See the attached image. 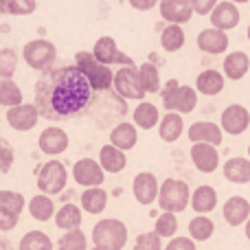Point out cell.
I'll return each mask as SVG.
<instances>
[{"label": "cell", "instance_id": "1", "mask_svg": "<svg viewBox=\"0 0 250 250\" xmlns=\"http://www.w3.org/2000/svg\"><path fill=\"white\" fill-rule=\"evenodd\" d=\"M35 108L48 121H66L92 101V88L77 66L51 68L35 82Z\"/></svg>", "mask_w": 250, "mask_h": 250}, {"label": "cell", "instance_id": "2", "mask_svg": "<svg viewBox=\"0 0 250 250\" xmlns=\"http://www.w3.org/2000/svg\"><path fill=\"white\" fill-rule=\"evenodd\" d=\"M160 97H163V105L167 108V112L189 114L198 105V90H193L191 86H180L178 79H169L160 90Z\"/></svg>", "mask_w": 250, "mask_h": 250}, {"label": "cell", "instance_id": "3", "mask_svg": "<svg viewBox=\"0 0 250 250\" xmlns=\"http://www.w3.org/2000/svg\"><path fill=\"white\" fill-rule=\"evenodd\" d=\"M75 66L86 75L92 90H108L110 86H114V75L117 73H112L110 66L101 64L95 57V53L79 51L77 55H75Z\"/></svg>", "mask_w": 250, "mask_h": 250}, {"label": "cell", "instance_id": "4", "mask_svg": "<svg viewBox=\"0 0 250 250\" xmlns=\"http://www.w3.org/2000/svg\"><path fill=\"white\" fill-rule=\"evenodd\" d=\"M92 242H95V248L123 250L125 242H127V226L114 217L101 220L92 229Z\"/></svg>", "mask_w": 250, "mask_h": 250}, {"label": "cell", "instance_id": "5", "mask_svg": "<svg viewBox=\"0 0 250 250\" xmlns=\"http://www.w3.org/2000/svg\"><path fill=\"white\" fill-rule=\"evenodd\" d=\"M191 204V191L187 182L176 180V178H167L160 185V195H158V207L165 213H182Z\"/></svg>", "mask_w": 250, "mask_h": 250}, {"label": "cell", "instance_id": "6", "mask_svg": "<svg viewBox=\"0 0 250 250\" xmlns=\"http://www.w3.org/2000/svg\"><path fill=\"white\" fill-rule=\"evenodd\" d=\"M66 182H68V171L60 160H48L40 167L38 171V189L44 195H57L66 189Z\"/></svg>", "mask_w": 250, "mask_h": 250}, {"label": "cell", "instance_id": "7", "mask_svg": "<svg viewBox=\"0 0 250 250\" xmlns=\"http://www.w3.org/2000/svg\"><path fill=\"white\" fill-rule=\"evenodd\" d=\"M22 57L33 70H51L53 62L57 60V48L48 40H31L22 48Z\"/></svg>", "mask_w": 250, "mask_h": 250}, {"label": "cell", "instance_id": "8", "mask_svg": "<svg viewBox=\"0 0 250 250\" xmlns=\"http://www.w3.org/2000/svg\"><path fill=\"white\" fill-rule=\"evenodd\" d=\"M114 90H117L119 97H123V99H134V101H141V104H143V97L147 95L141 83V77H138L136 66H123V68L114 75Z\"/></svg>", "mask_w": 250, "mask_h": 250}, {"label": "cell", "instance_id": "9", "mask_svg": "<svg viewBox=\"0 0 250 250\" xmlns=\"http://www.w3.org/2000/svg\"><path fill=\"white\" fill-rule=\"evenodd\" d=\"M24 211V195L16 191H0V230H11Z\"/></svg>", "mask_w": 250, "mask_h": 250}, {"label": "cell", "instance_id": "10", "mask_svg": "<svg viewBox=\"0 0 250 250\" xmlns=\"http://www.w3.org/2000/svg\"><path fill=\"white\" fill-rule=\"evenodd\" d=\"M73 178L77 185L86 187V189H95V187H101L105 173H104L101 163H97V160H92V158H82L75 163Z\"/></svg>", "mask_w": 250, "mask_h": 250}, {"label": "cell", "instance_id": "11", "mask_svg": "<svg viewBox=\"0 0 250 250\" xmlns=\"http://www.w3.org/2000/svg\"><path fill=\"white\" fill-rule=\"evenodd\" d=\"M92 53H95L97 60H99L101 64H105V66H110V64H121V68H123V66H134L132 57H127L125 53L119 51L117 42H114L110 35H104V38L97 40V44H95V48H92Z\"/></svg>", "mask_w": 250, "mask_h": 250}, {"label": "cell", "instance_id": "12", "mask_svg": "<svg viewBox=\"0 0 250 250\" xmlns=\"http://www.w3.org/2000/svg\"><path fill=\"white\" fill-rule=\"evenodd\" d=\"M7 123L18 132H29L35 127V123L40 121V110L35 108V104H22L18 108L7 110Z\"/></svg>", "mask_w": 250, "mask_h": 250}, {"label": "cell", "instance_id": "13", "mask_svg": "<svg viewBox=\"0 0 250 250\" xmlns=\"http://www.w3.org/2000/svg\"><path fill=\"white\" fill-rule=\"evenodd\" d=\"M250 125V112L244 105L233 104L222 112V129L230 136H237V134H244Z\"/></svg>", "mask_w": 250, "mask_h": 250}, {"label": "cell", "instance_id": "14", "mask_svg": "<svg viewBox=\"0 0 250 250\" xmlns=\"http://www.w3.org/2000/svg\"><path fill=\"white\" fill-rule=\"evenodd\" d=\"M193 2L191 0H160V16L169 24H185L193 16Z\"/></svg>", "mask_w": 250, "mask_h": 250}, {"label": "cell", "instance_id": "15", "mask_svg": "<svg viewBox=\"0 0 250 250\" xmlns=\"http://www.w3.org/2000/svg\"><path fill=\"white\" fill-rule=\"evenodd\" d=\"M134 198H136L138 204L143 207H149L156 198L160 195V189H158V180H156L154 173L149 171H141L136 178H134Z\"/></svg>", "mask_w": 250, "mask_h": 250}, {"label": "cell", "instance_id": "16", "mask_svg": "<svg viewBox=\"0 0 250 250\" xmlns=\"http://www.w3.org/2000/svg\"><path fill=\"white\" fill-rule=\"evenodd\" d=\"M191 160H193L195 169L202 173H213L220 165V154L213 145L208 143H195L191 147Z\"/></svg>", "mask_w": 250, "mask_h": 250}, {"label": "cell", "instance_id": "17", "mask_svg": "<svg viewBox=\"0 0 250 250\" xmlns=\"http://www.w3.org/2000/svg\"><path fill=\"white\" fill-rule=\"evenodd\" d=\"M68 136L62 127H46L42 134H40V149L48 156H57V154H64L68 149Z\"/></svg>", "mask_w": 250, "mask_h": 250}, {"label": "cell", "instance_id": "18", "mask_svg": "<svg viewBox=\"0 0 250 250\" xmlns=\"http://www.w3.org/2000/svg\"><path fill=\"white\" fill-rule=\"evenodd\" d=\"M222 132H224V129H222L220 125L200 121L189 127V141H191V145H195V143H208V145L217 147L222 143V138H224Z\"/></svg>", "mask_w": 250, "mask_h": 250}, {"label": "cell", "instance_id": "19", "mask_svg": "<svg viewBox=\"0 0 250 250\" xmlns=\"http://www.w3.org/2000/svg\"><path fill=\"white\" fill-rule=\"evenodd\" d=\"M224 220L229 226H242L250 220V202L242 195H233L224 204Z\"/></svg>", "mask_w": 250, "mask_h": 250}, {"label": "cell", "instance_id": "20", "mask_svg": "<svg viewBox=\"0 0 250 250\" xmlns=\"http://www.w3.org/2000/svg\"><path fill=\"white\" fill-rule=\"evenodd\" d=\"M211 24L213 29L220 31H230L239 24V9L235 7V2L226 0V2H220L215 7V11L211 13Z\"/></svg>", "mask_w": 250, "mask_h": 250}, {"label": "cell", "instance_id": "21", "mask_svg": "<svg viewBox=\"0 0 250 250\" xmlns=\"http://www.w3.org/2000/svg\"><path fill=\"white\" fill-rule=\"evenodd\" d=\"M198 48L211 55H220L229 48V35L220 29H204L198 35Z\"/></svg>", "mask_w": 250, "mask_h": 250}, {"label": "cell", "instance_id": "22", "mask_svg": "<svg viewBox=\"0 0 250 250\" xmlns=\"http://www.w3.org/2000/svg\"><path fill=\"white\" fill-rule=\"evenodd\" d=\"M136 141H138L136 125H132V123H125V121L117 123L112 127V132H110V145H114L121 151L132 149V147L136 145Z\"/></svg>", "mask_w": 250, "mask_h": 250}, {"label": "cell", "instance_id": "23", "mask_svg": "<svg viewBox=\"0 0 250 250\" xmlns=\"http://www.w3.org/2000/svg\"><path fill=\"white\" fill-rule=\"evenodd\" d=\"M99 163H101V167H104V171L119 173V171H123L125 165H127V156H125V151L117 149L114 145H104L99 151Z\"/></svg>", "mask_w": 250, "mask_h": 250}, {"label": "cell", "instance_id": "24", "mask_svg": "<svg viewBox=\"0 0 250 250\" xmlns=\"http://www.w3.org/2000/svg\"><path fill=\"white\" fill-rule=\"evenodd\" d=\"M195 90L207 95V97L220 95V92L224 90V75L213 70V68L204 70V73H200L198 79H195Z\"/></svg>", "mask_w": 250, "mask_h": 250}, {"label": "cell", "instance_id": "25", "mask_svg": "<svg viewBox=\"0 0 250 250\" xmlns=\"http://www.w3.org/2000/svg\"><path fill=\"white\" fill-rule=\"evenodd\" d=\"M224 178L235 185L250 182V160L248 158H229L224 163Z\"/></svg>", "mask_w": 250, "mask_h": 250}, {"label": "cell", "instance_id": "26", "mask_svg": "<svg viewBox=\"0 0 250 250\" xmlns=\"http://www.w3.org/2000/svg\"><path fill=\"white\" fill-rule=\"evenodd\" d=\"M182 129H185V123H182V117L178 112H167L160 119L158 134L165 143H176L182 136Z\"/></svg>", "mask_w": 250, "mask_h": 250}, {"label": "cell", "instance_id": "27", "mask_svg": "<svg viewBox=\"0 0 250 250\" xmlns=\"http://www.w3.org/2000/svg\"><path fill=\"white\" fill-rule=\"evenodd\" d=\"M250 68V57L246 53L242 51H235V53H229L224 60V75L229 79H233V82H237V79H242L244 75L248 73Z\"/></svg>", "mask_w": 250, "mask_h": 250}, {"label": "cell", "instance_id": "28", "mask_svg": "<svg viewBox=\"0 0 250 250\" xmlns=\"http://www.w3.org/2000/svg\"><path fill=\"white\" fill-rule=\"evenodd\" d=\"M191 207H193V211L202 213V215L204 213H211L217 207V191L208 185L198 187L193 191V195H191Z\"/></svg>", "mask_w": 250, "mask_h": 250}, {"label": "cell", "instance_id": "29", "mask_svg": "<svg viewBox=\"0 0 250 250\" xmlns=\"http://www.w3.org/2000/svg\"><path fill=\"white\" fill-rule=\"evenodd\" d=\"M55 226L66 230V233L79 230V226H82V211H79V207H75V204H64L55 215Z\"/></svg>", "mask_w": 250, "mask_h": 250}, {"label": "cell", "instance_id": "30", "mask_svg": "<svg viewBox=\"0 0 250 250\" xmlns=\"http://www.w3.org/2000/svg\"><path fill=\"white\" fill-rule=\"evenodd\" d=\"M105 204H108V193H105V189L95 187V189H86L82 193V207H83V211H88L90 215L104 213Z\"/></svg>", "mask_w": 250, "mask_h": 250}, {"label": "cell", "instance_id": "31", "mask_svg": "<svg viewBox=\"0 0 250 250\" xmlns=\"http://www.w3.org/2000/svg\"><path fill=\"white\" fill-rule=\"evenodd\" d=\"M29 213H31V217L38 220V222H48L53 215H57L53 200L48 198V195H44V193L35 195V198L29 202Z\"/></svg>", "mask_w": 250, "mask_h": 250}, {"label": "cell", "instance_id": "32", "mask_svg": "<svg viewBox=\"0 0 250 250\" xmlns=\"http://www.w3.org/2000/svg\"><path fill=\"white\" fill-rule=\"evenodd\" d=\"M158 108H156L154 104H149V101H143V104H138V108L134 110V123H136V127L141 129H151L158 125Z\"/></svg>", "mask_w": 250, "mask_h": 250}, {"label": "cell", "instance_id": "33", "mask_svg": "<svg viewBox=\"0 0 250 250\" xmlns=\"http://www.w3.org/2000/svg\"><path fill=\"white\" fill-rule=\"evenodd\" d=\"M160 44H163L165 51L176 53L185 46V31L180 29V24H169L163 29L160 33Z\"/></svg>", "mask_w": 250, "mask_h": 250}, {"label": "cell", "instance_id": "34", "mask_svg": "<svg viewBox=\"0 0 250 250\" xmlns=\"http://www.w3.org/2000/svg\"><path fill=\"white\" fill-rule=\"evenodd\" d=\"M138 77H141V83L143 88H145V92H149V95H156L158 90H163L160 88V73H158V66L154 64H141L138 66Z\"/></svg>", "mask_w": 250, "mask_h": 250}, {"label": "cell", "instance_id": "35", "mask_svg": "<svg viewBox=\"0 0 250 250\" xmlns=\"http://www.w3.org/2000/svg\"><path fill=\"white\" fill-rule=\"evenodd\" d=\"M213 230H215V224L207 215H198L189 222V235L193 242H207V239H211Z\"/></svg>", "mask_w": 250, "mask_h": 250}, {"label": "cell", "instance_id": "36", "mask_svg": "<svg viewBox=\"0 0 250 250\" xmlns=\"http://www.w3.org/2000/svg\"><path fill=\"white\" fill-rule=\"evenodd\" d=\"M18 250H53V242L42 230H29V233L20 239Z\"/></svg>", "mask_w": 250, "mask_h": 250}, {"label": "cell", "instance_id": "37", "mask_svg": "<svg viewBox=\"0 0 250 250\" xmlns=\"http://www.w3.org/2000/svg\"><path fill=\"white\" fill-rule=\"evenodd\" d=\"M0 104L7 105L9 110L22 105V90L11 79H2V82H0Z\"/></svg>", "mask_w": 250, "mask_h": 250}, {"label": "cell", "instance_id": "38", "mask_svg": "<svg viewBox=\"0 0 250 250\" xmlns=\"http://www.w3.org/2000/svg\"><path fill=\"white\" fill-rule=\"evenodd\" d=\"M35 7V0H0V11L7 16H31Z\"/></svg>", "mask_w": 250, "mask_h": 250}, {"label": "cell", "instance_id": "39", "mask_svg": "<svg viewBox=\"0 0 250 250\" xmlns=\"http://www.w3.org/2000/svg\"><path fill=\"white\" fill-rule=\"evenodd\" d=\"M57 250H88V239L82 230H70L60 237Z\"/></svg>", "mask_w": 250, "mask_h": 250}, {"label": "cell", "instance_id": "40", "mask_svg": "<svg viewBox=\"0 0 250 250\" xmlns=\"http://www.w3.org/2000/svg\"><path fill=\"white\" fill-rule=\"evenodd\" d=\"M178 230V220L173 213H163V215L156 220V233L160 237H173Z\"/></svg>", "mask_w": 250, "mask_h": 250}, {"label": "cell", "instance_id": "41", "mask_svg": "<svg viewBox=\"0 0 250 250\" xmlns=\"http://www.w3.org/2000/svg\"><path fill=\"white\" fill-rule=\"evenodd\" d=\"M18 66V55L13 48H2L0 51V77L2 79H9L13 75Z\"/></svg>", "mask_w": 250, "mask_h": 250}, {"label": "cell", "instance_id": "42", "mask_svg": "<svg viewBox=\"0 0 250 250\" xmlns=\"http://www.w3.org/2000/svg\"><path fill=\"white\" fill-rule=\"evenodd\" d=\"M134 250H163V242H160V235L156 233H143L136 237L134 242Z\"/></svg>", "mask_w": 250, "mask_h": 250}, {"label": "cell", "instance_id": "43", "mask_svg": "<svg viewBox=\"0 0 250 250\" xmlns=\"http://www.w3.org/2000/svg\"><path fill=\"white\" fill-rule=\"evenodd\" d=\"M193 2V11L198 13V16H208V13L215 11V7L220 2L217 0H191Z\"/></svg>", "mask_w": 250, "mask_h": 250}, {"label": "cell", "instance_id": "44", "mask_svg": "<svg viewBox=\"0 0 250 250\" xmlns=\"http://www.w3.org/2000/svg\"><path fill=\"white\" fill-rule=\"evenodd\" d=\"M165 250H198V248H195V242L191 237H176L167 244Z\"/></svg>", "mask_w": 250, "mask_h": 250}, {"label": "cell", "instance_id": "45", "mask_svg": "<svg viewBox=\"0 0 250 250\" xmlns=\"http://www.w3.org/2000/svg\"><path fill=\"white\" fill-rule=\"evenodd\" d=\"M11 163H13V149L9 147L7 141H2V173H7L9 169H11Z\"/></svg>", "mask_w": 250, "mask_h": 250}, {"label": "cell", "instance_id": "46", "mask_svg": "<svg viewBox=\"0 0 250 250\" xmlns=\"http://www.w3.org/2000/svg\"><path fill=\"white\" fill-rule=\"evenodd\" d=\"M129 4L134 9H138V11H149V9H154L158 4V0H129Z\"/></svg>", "mask_w": 250, "mask_h": 250}, {"label": "cell", "instance_id": "47", "mask_svg": "<svg viewBox=\"0 0 250 250\" xmlns=\"http://www.w3.org/2000/svg\"><path fill=\"white\" fill-rule=\"evenodd\" d=\"M246 237H248V242H250V220L246 222Z\"/></svg>", "mask_w": 250, "mask_h": 250}, {"label": "cell", "instance_id": "48", "mask_svg": "<svg viewBox=\"0 0 250 250\" xmlns=\"http://www.w3.org/2000/svg\"><path fill=\"white\" fill-rule=\"evenodd\" d=\"M230 2H248V0H230Z\"/></svg>", "mask_w": 250, "mask_h": 250}, {"label": "cell", "instance_id": "49", "mask_svg": "<svg viewBox=\"0 0 250 250\" xmlns=\"http://www.w3.org/2000/svg\"><path fill=\"white\" fill-rule=\"evenodd\" d=\"M248 40H250V24H248Z\"/></svg>", "mask_w": 250, "mask_h": 250}, {"label": "cell", "instance_id": "50", "mask_svg": "<svg viewBox=\"0 0 250 250\" xmlns=\"http://www.w3.org/2000/svg\"><path fill=\"white\" fill-rule=\"evenodd\" d=\"M92 250H105V248H92Z\"/></svg>", "mask_w": 250, "mask_h": 250}, {"label": "cell", "instance_id": "51", "mask_svg": "<svg viewBox=\"0 0 250 250\" xmlns=\"http://www.w3.org/2000/svg\"><path fill=\"white\" fill-rule=\"evenodd\" d=\"M248 156H250V145H248Z\"/></svg>", "mask_w": 250, "mask_h": 250}]
</instances>
